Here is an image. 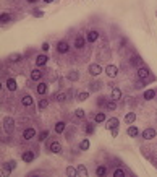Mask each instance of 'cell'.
Here are the masks:
<instances>
[{
  "label": "cell",
  "mask_w": 157,
  "mask_h": 177,
  "mask_svg": "<svg viewBox=\"0 0 157 177\" xmlns=\"http://www.w3.org/2000/svg\"><path fill=\"white\" fill-rule=\"evenodd\" d=\"M3 128H5L7 133H12V132L15 130V120H13L12 117H5V119H3Z\"/></svg>",
  "instance_id": "6da1fadb"
},
{
  "label": "cell",
  "mask_w": 157,
  "mask_h": 177,
  "mask_svg": "<svg viewBox=\"0 0 157 177\" xmlns=\"http://www.w3.org/2000/svg\"><path fill=\"white\" fill-rule=\"evenodd\" d=\"M149 76H151V70H149L146 65H143V67L138 68V78L139 80H146V78H149Z\"/></svg>",
  "instance_id": "7a4b0ae2"
},
{
  "label": "cell",
  "mask_w": 157,
  "mask_h": 177,
  "mask_svg": "<svg viewBox=\"0 0 157 177\" xmlns=\"http://www.w3.org/2000/svg\"><path fill=\"white\" fill-rule=\"evenodd\" d=\"M105 73H107V76H110V78H115V76L118 75V67L114 64L107 65V67H105Z\"/></svg>",
  "instance_id": "3957f363"
},
{
  "label": "cell",
  "mask_w": 157,
  "mask_h": 177,
  "mask_svg": "<svg viewBox=\"0 0 157 177\" xmlns=\"http://www.w3.org/2000/svg\"><path fill=\"white\" fill-rule=\"evenodd\" d=\"M118 127H120V122H118V119H115V117H114V119H109L107 120V124H105V128H107V130H117V128Z\"/></svg>",
  "instance_id": "277c9868"
},
{
  "label": "cell",
  "mask_w": 157,
  "mask_h": 177,
  "mask_svg": "<svg viewBox=\"0 0 157 177\" xmlns=\"http://www.w3.org/2000/svg\"><path fill=\"white\" fill-rule=\"evenodd\" d=\"M2 169H3V172H5V174H10L12 171H15V169H16V162H15V161L3 162V164H2Z\"/></svg>",
  "instance_id": "5b68a950"
},
{
  "label": "cell",
  "mask_w": 157,
  "mask_h": 177,
  "mask_svg": "<svg viewBox=\"0 0 157 177\" xmlns=\"http://www.w3.org/2000/svg\"><path fill=\"white\" fill-rule=\"evenodd\" d=\"M156 135H157L156 128H146V130L143 132V138H144V140H152V138H156Z\"/></svg>",
  "instance_id": "8992f818"
},
{
  "label": "cell",
  "mask_w": 157,
  "mask_h": 177,
  "mask_svg": "<svg viewBox=\"0 0 157 177\" xmlns=\"http://www.w3.org/2000/svg\"><path fill=\"white\" fill-rule=\"evenodd\" d=\"M88 70H89V73L93 75V76H97V75L102 73V67H101L99 64H91Z\"/></svg>",
  "instance_id": "52a82bcc"
},
{
  "label": "cell",
  "mask_w": 157,
  "mask_h": 177,
  "mask_svg": "<svg viewBox=\"0 0 157 177\" xmlns=\"http://www.w3.org/2000/svg\"><path fill=\"white\" fill-rule=\"evenodd\" d=\"M57 50H59L60 54H67V52L70 50V44H68L67 41H60V42L57 44Z\"/></svg>",
  "instance_id": "ba28073f"
},
{
  "label": "cell",
  "mask_w": 157,
  "mask_h": 177,
  "mask_svg": "<svg viewBox=\"0 0 157 177\" xmlns=\"http://www.w3.org/2000/svg\"><path fill=\"white\" fill-rule=\"evenodd\" d=\"M49 151L50 153H60L62 151V145H60V141H50V145H49Z\"/></svg>",
  "instance_id": "9c48e42d"
},
{
  "label": "cell",
  "mask_w": 157,
  "mask_h": 177,
  "mask_svg": "<svg viewBox=\"0 0 157 177\" xmlns=\"http://www.w3.org/2000/svg\"><path fill=\"white\" fill-rule=\"evenodd\" d=\"M104 86V83L102 81H99V80H94L93 83H89V91H93V93H97L99 89Z\"/></svg>",
  "instance_id": "30bf717a"
},
{
  "label": "cell",
  "mask_w": 157,
  "mask_h": 177,
  "mask_svg": "<svg viewBox=\"0 0 157 177\" xmlns=\"http://www.w3.org/2000/svg\"><path fill=\"white\" fill-rule=\"evenodd\" d=\"M34 135H36V130H34L33 127L25 128V132H23V138H25V140H31Z\"/></svg>",
  "instance_id": "8fae6325"
},
{
  "label": "cell",
  "mask_w": 157,
  "mask_h": 177,
  "mask_svg": "<svg viewBox=\"0 0 157 177\" xmlns=\"http://www.w3.org/2000/svg\"><path fill=\"white\" fill-rule=\"evenodd\" d=\"M84 44H86V39H84L81 34H78L76 39H75V47H76V49H83Z\"/></svg>",
  "instance_id": "7c38bea8"
},
{
  "label": "cell",
  "mask_w": 157,
  "mask_h": 177,
  "mask_svg": "<svg viewBox=\"0 0 157 177\" xmlns=\"http://www.w3.org/2000/svg\"><path fill=\"white\" fill-rule=\"evenodd\" d=\"M16 88H18V85H16L15 80H13V78H8V80H7V89H8V91L15 93Z\"/></svg>",
  "instance_id": "4fadbf2b"
},
{
  "label": "cell",
  "mask_w": 157,
  "mask_h": 177,
  "mask_svg": "<svg viewBox=\"0 0 157 177\" xmlns=\"http://www.w3.org/2000/svg\"><path fill=\"white\" fill-rule=\"evenodd\" d=\"M46 64H47V55H44V54L37 55V59H36V65H37V67H44Z\"/></svg>",
  "instance_id": "5bb4252c"
},
{
  "label": "cell",
  "mask_w": 157,
  "mask_h": 177,
  "mask_svg": "<svg viewBox=\"0 0 157 177\" xmlns=\"http://www.w3.org/2000/svg\"><path fill=\"white\" fill-rule=\"evenodd\" d=\"M156 94H157V91H154V89H146L144 91V99L146 101H152V99L156 98Z\"/></svg>",
  "instance_id": "9a60e30c"
},
{
  "label": "cell",
  "mask_w": 157,
  "mask_h": 177,
  "mask_svg": "<svg viewBox=\"0 0 157 177\" xmlns=\"http://www.w3.org/2000/svg\"><path fill=\"white\" fill-rule=\"evenodd\" d=\"M120 98H122V89L120 88H114V89H112V94H110V99L118 101Z\"/></svg>",
  "instance_id": "2e32d148"
},
{
  "label": "cell",
  "mask_w": 157,
  "mask_h": 177,
  "mask_svg": "<svg viewBox=\"0 0 157 177\" xmlns=\"http://www.w3.org/2000/svg\"><path fill=\"white\" fill-rule=\"evenodd\" d=\"M97 39H99V33H97V31H89V33H88L86 41H89V42H96Z\"/></svg>",
  "instance_id": "e0dca14e"
},
{
  "label": "cell",
  "mask_w": 157,
  "mask_h": 177,
  "mask_svg": "<svg viewBox=\"0 0 157 177\" xmlns=\"http://www.w3.org/2000/svg\"><path fill=\"white\" fill-rule=\"evenodd\" d=\"M23 161H25V162L34 161V153L33 151H25V153H23Z\"/></svg>",
  "instance_id": "ac0fdd59"
},
{
  "label": "cell",
  "mask_w": 157,
  "mask_h": 177,
  "mask_svg": "<svg viewBox=\"0 0 157 177\" xmlns=\"http://www.w3.org/2000/svg\"><path fill=\"white\" fill-rule=\"evenodd\" d=\"M33 98H31V96H28V94H26V96H23V98H21V104H23V106H25V107H29V106H33Z\"/></svg>",
  "instance_id": "d6986e66"
},
{
  "label": "cell",
  "mask_w": 157,
  "mask_h": 177,
  "mask_svg": "<svg viewBox=\"0 0 157 177\" xmlns=\"http://www.w3.org/2000/svg\"><path fill=\"white\" fill-rule=\"evenodd\" d=\"M41 78H42V72H41V70H37V68H36V70L31 72V80H33V81H39Z\"/></svg>",
  "instance_id": "ffe728a7"
},
{
  "label": "cell",
  "mask_w": 157,
  "mask_h": 177,
  "mask_svg": "<svg viewBox=\"0 0 157 177\" xmlns=\"http://www.w3.org/2000/svg\"><path fill=\"white\" fill-rule=\"evenodd\" d=\"M126 133H128V137H131V138H135V137H138L139 135V130L136 127H128V130H126Z\"/></svg>",
  "instance_id": "44dd1931"
},
{
  "label": "cell",
  "mask_w": 157,
  "mask_h": 177,
  "mask_svg": "<svg viewBox=\"0 0 157 177\" xmlns=\"http://www.w3.org/2000/svg\"><path fill=\"white\" fill-rule=\"evenodd\" d=\"M130 62H131L133 65H138V68L144 65V64H143V60H141V57H138V55H133V57L130 59Z\"/></svg>",
  "instance_id": "7402d4cb"
},
{
  "label": "cell",
  "mask_w": 157,
  "mask_h": 177,
  "mask_svg": "<svg viewBox=\"0 0 157 177\" xmlns=\"http://www.w3.org/2000/svg\"><path fill=\"white\" fill-rule=\"evenodd\" d=\"M105 119H107V117H105L104 112H97V114L94 116V122H96V124H102Z\"/></svg>",
  "instance_id": "603a6c76"
},
{
  "label": "cell",
  "mask_w": 157,
  "mask_h": 177,
  "mask_svg": "<svg viewBox=\"0 0 157 177\" xmlns=\"http://www.w3.org/2000/svg\"><path fill=\"white\" fill-rule=\"evenodd\" d=\"M96 176H99V177L107 176V167H105V166H99V167L96 169Z\"/></svg>",
  "instance_id": "cb8c5ba5"
},
{
  "label": "cell",
  "mask_w": 157,
  "mask_h": 177,
  "mask_svg": "<svg viewBox=\"0 0 157 177\" xmlns=\"http://www.w3.org/2000/svg\"><path fill=\"white\" fill-rule=\"evenodd\" d=\"M10 21H12V16H10V13H2V15H0V23H2V25L10 23Z\"/></svg>",
  "instance_id": "d4e9b609"
},
{
  "label": "cell",
  "mask_w": 157,
  "mask_h": 177,
  "mask_svg": "<svg viewBox=\"0 0 157 177\" xmlns=\"http://www.w3.org/2000/svg\"><path fill=\"white\" fill-rule=\"evenodd\" d=\"M67 125H65V122H57L55 124V133H63Z\"/></svg>",
  "instance_id": "484cf974"
},
{
  "label": "cell",
  "mask_w": 157,
  "mask_h": 177,
  "mask_svg": "<svg viewBox=\"0 0 157 177\" xmlns=\"http://www.w3.org/2000/svg\"><path fill=\"white\" fill-rule=\"evenodd\" d=\"M67 176H68V177H75V176H78V169H76V167H73V166H68V167H67Z\"/></svg>",
  "instance_id": "4316f807"
},
{
  "label": "cell",
  "mask_w": 157,
  "mask_h": 177,
  "mask_svg": "<svg viewBox=\"0 0 157 177\" xmlns=\"http://www.w3.org/2000/svg\"><path fill=\"white\" fill-rule=\"evenodd\" d=\"M105 109H107V110H115V109H117V101H114V99L107 101V104H105Z\"/></svg>",
  "instance_id": "83f0119b"
},
{
  "label": "cell",
  "mask_w": 157,
  "mask_h": 177,
  "mask_svg": "<svg viewBox=\"0 0 157 177\" xmlns=\"http://www.w3.org/2000/svg\"><path fill=\"white\" fill-rule=\"evenodd\" d=\"M88 98H89V93H86V91H81V93H78V94H76V99H78V101H81V102L86 101Z\"/></svg>",
  "instance_id": "f1b7e54d"
},
{
  "label": "cell",
  "mask_w": 157,
  "mask_h": 177,
  "mask_svg": "<svg viewBox=\"0 0 157 177\" xmlns=\"http://www.w3.org/2000/svg\"><path fill=\"white\" fill-rule=\"evenodd\" d=\"M125 120H126L128 124H133V122L136 120V114H135V112H128V114L125 116Z\"/></svg>",
  "instance_id": "f546056e"
},
{
  "label": "cell",
  "mask_w": 157,
  "mask_h": 177,
  "mask_svg": "<svg viewBox=\"0 0 157 177\" xmlns=\"http://www.w3.org/2000/svg\"><path fill=\"white\" fill-rule=\"evenodd\" d=\"M37 93H39V94H46L47 93V85L46 83H39V85H37Z\"/></svg>",
  "instance_id": "4dcf8cb0"
},
{
  "label": "cell",
  "mask_w": 157,
  "mask_h": 177,
  "mask_svg": "<svg viewBox=\"0 0 157 177\" xmlns=\"http://www.w3.org/2000/svg\"><path fill=\"white\" fill-rule=\"evenodd\" d=\"M80 150H83V151L89 150V140H88V138L81 140V143H80Z\"/></svg>",
  "instance_id": "1f68e13d"
},
{
  "label": "cell",
  "mask_w": 157,
  "mask_h": 177,
  "mask_svg": "<svg viewBox=\"0 0 157 177\" xmlns=\"http://www.w3.org/2000/svg\"><path fill=\"white\" fill-rule=\"evenodd\" d=\"M78 176H83V177H86L88 176V171H86V166H83V164H80L78 166Z\"/></svg>",
  "instance_id": "d6a6232c"
},
{
  "label": "cell",
  "mask_w": 157,
  "mask_h": 177,
  "mask_svg": "<svg viewBox=\"0 0 157 177\" xmlns=\"http://www.w3.org/2000/svg\"><path fill=\"white\" fill-rule=\"evenodd\" d=\"M47 106H49V101H47V99H42V101L37 102V109H39V110H44Z\"/></svg>",
  "instance_id": "836d02e7"
},
{
  "label": "cell",
  "mask_w": 157,
  "mask_h": 177,
  "mask_svg": "<svg viewBox=\"0 0 157 177\" xmlns=\"http://www.w3.org/2000/svg\"><path fill=\"white\" fill-rule=\"evenodd\" d=\"M94 132H96V127H94V124H86V133L88 135H93L94 133Z\"/></svg>",
  "instance_id": "e575fe53"
},
{
  "label": "cell",
  "mask_w": 157,
  "mask_h": 177,
  "mask_svg": "<svg viewBox=\"0 0 157 177\" xmlns=\"http://www.w3.org/2000/svg\"><path fill=\"white\" fill-rule=\"evenodd\" d=\"M78 78H80L78 72H70V73H68V80H71V81H76Z\"/></svg>",
  "instance_id": "d590c367"
},
{
  "label": "cell",
  "mask_w": 157,
  "mask_h": 177,
  "mask_svg": "<svg viewBox=\"0 0 157 177\" xmlns=\"http://www.w3.org/2000/svg\"><path fill=\"white\" fill-rule=\"evenodd\" d=\"M67 98H68V93H59V94L55 96V99H57V101H65Z\"/></svg>",
  "instance_id": "8d00e7d4"
},
{
  "label": "cell",
  "mask_w": 157,
  "mask_h": 177,
  "mask_svg": "<svg viewBox=\"0 0 157 177\" xmlns=\"http://www.w3.org/2000/svg\"><path fill=\"white\" fill-rule=\"evenodd\" d=\"M75 116H76L78 119H84V116H86V114H84L83 109H76V110H75Z\"/></svg>",
  "instance_id": "74e56055"
},
{
  "label": "cell",
  "mask_w": 157,
  "mask_h": 177,
  "mask_svg": "<svg viewBox=\"0 0 157 177\" xmlns=\"http://www.w3.org/2000/svg\"><path fill=\"white\" fill-rule=\"evenodd\" d=\"M21 60V55L20 54H12L10 55V62H20Z\"/></svg>",
  "instance_id": "f35d334b"
},
{
  "label": "cell",
  "mask_w": 157,
  "mask_h": 177,
  "mask_svg": "<svg viewBox=\"0 0 157 177\" xmlns=\"http://www.w3.org/2000/svg\"><path fill=\"white\" fill-rule=\"evenodd\" d=\"M47 137H49V132H47V130L41 132V135H39V141H44V140H46Z\"/></svg>",
  "instance_id": "ab89813d"
},
{
  "label": "cell",
  "mask_w": 157,
  "mask_h": 177,
  "mask_svg": "<svg viewBox=\"0 0 157 177\" xmlns=\"http://www.w3.org/2000/svg\"><path fill=\"white\" fill-rule=\"evenodd\" d=\"M114 177H125V172L122 171V169H115V172H114Z\"/></svg>",
  "instance_id": "60d3db41"
},
{
  "label": "cell",
  "mask_w": 157,
  "mask_h": 177,
  "mask_svg": "<svg viewBox=\"0 0 157 177\" xmlns=\"http://www.w3.org/2000/svg\"><path fill=\"white\" fill-rule=\"evenodd\" d=\"M97 104H99V107H105V104H107V101H105V98H99Z\"/></svg>",
  "instance_id": "b9f144b4"
},
{
  "label": "cell",
  "mask_w": 157,
  "mask_h": 177,
  "mask_svg": "<svg viewBox=\"0 0 157 177\" xmlns=\"http://www.w3.org/2000/svg\"><path fill=\"white\" fill-rule=\"evenodd\" d=\"M44 13H42V10H34V16H37V18H41Z\"/></svg>",
  "instance_id": "7bdbcfd3"
},
{
  "label": "cell",
  "mask_w": 157,
  "mask_h": 177,
  "mask_svg": "<svg viewBox=\"0 0 157 177\" xmlns=\"http://www.w3.org/2000/svg\"><path fill=\"white\" fill-rule=\"evenodd\" d=\"M42 50H44V52L49 50V44H42Z\"/></svg>",
  "instance_id": "ee69618b"
},
{
  "label": "cell",
  "mask_w": 157,
  "mask_h": 177,
  "mask_svg": "<svg viewBox=\"0 0 157 177\" xmlns=\"http://www.w3.org/2000/svg\"><path fill=\"white\" fill-rule=\"evenodd\" d=\"M117 135H118V128L117 130H112V137H117Z\"/></svg>",
  "instance_id": "f6af8a7d"
},
{
  "label": "cell",
  "mask_w": 157,
  "mask_h": 177,
  "mask_svg": "<svg viewBox=\"0 0 157 177\" xmlns=\"http://www.w3.org/2000/svg\"><path fill=\"white\" fill-rule=\"evenodd\" d=\"M44 3H52V2H55V0H42Z\"/></svg>",
  "instance_id": "bcb514c9"
},
{
  "label": "cell",
  "mask_w": 157,
  "mask_h": 177,
  "mask_svg": "<svg viewBox=\"0 0 157 177\" xmlns=\"http://www.w3.org/2000/svg\"><path fill=\"white\" fill-rule=\"evenodd\" d=\"M37 0H28V3H36Z\"/></svg>",
  "instance_id": "7dc6e473"
}]
</instances>
